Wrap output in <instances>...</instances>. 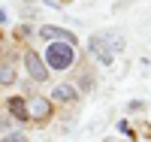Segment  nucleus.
<instances>
[{"label":"nucleus","mask_w":151,"mask_h":142,"mask_svg":"<svg viewBox=\"0 0 151 142\" xmlns=\"http://www.w3.org/2000/svg\"><path fill=\"white\" fill-rule=\"evenodd\" d=\"M0 142H24V136H21V133H6Z\"/></svg>","instance_id":"9"},{"label":"nucleus","mask_w":151,"mask_h":142,"mask_svg":"<svg viewBox=\"0 0 151 142\" xmlns=\"http://www.w3.org/2000/svg\"><path fill=\"white\" fill-rule=\"evenodd\" d=\"M88 51L103 63V67H109L112 61H115L118 51H124V36L118 33H100V36H91L88 40Z\"/></svg>","instance_id":"1"},{"label":"nucleus","mask_w":151,"mask_h":142,"mask_svg":"<svg viewBox=\"0 0 151 142\" xmlns=\"http://www.w3.org/2000/svg\"><path fill=\"white\" fill-rule=\"evenodd\" d=\"M118 130H121V133H127V136L133 133V130H130V124H127V121H118Z\"/></svg>","instance_id":"10"},{"label":"nucleus","mask_w":151,"mask_h":142,"mask_svg":"<svg viewBox=\"0 0 151 142\" xmlns=\"http://www.w3.org/2000/svg\"><path fill=\"white\" fill-rule=\"evenodd\" d=\"M40 36L42 40H52V43H64V45H76V36L64 27H52V24H45V27H40Z\"/></svg>","instance_id":"5"},{"label":"nucleus","mask_w":151,"mask_h":142,"mask_svg":"<svg viewBox=\"0 0 151 142\" xmlns=\"http://www.w3.org/2000/svg\"><path fill=\"white\" fill-rule=\"evenodd\" d=\"M48 115H52V103H48L45 97H30V100H27V118L45 121Z\"/></svg>","instance_id":"4"},{"label":"nucleus","mask_w":151,"mask_h":142,"mask_svg":"<svg viewBox=\"0 0 151 142\" xmlns=\"http://www.w3.org/2000/svg\"><path fill=\"white\" fill-rule=\"evenodd\" d=\"M9 112H12L15 121H27V103H24L21 97H12L9 100Z\"/></svg>","instance_id":"6"},{"label":"nucleus","mask_w":151,"mask_h":142,"mask_svg":"<svg viewBox=\"0 0 151 142\" xmlns=\"http://www.w3.org/2000/svg\"><path fill=\"white\" fill-rule=\"evenodd\" d=\"M55 100H76L73 85H58V88H55Z\"/></svg>","instance_id":"8"},{"label":"nucleus","mask_w":151,"mask_h":142,"mask_svg":"<svg viewBox=\"0 0 151 142\" xmlns=\"http://www.w3.org/2000/svg\"><path fill=\"white\" fill-rule=\"evenodd\" d=\"M45 63L52 70H67L76 63V45H64V43H48L45 48Z\"/></svg>","instance_id":"2"},{"label":"nucleus","mask_w":151,"mask_h":142,"mask_svg":"<svg viewBox=\"0 0 151 142\" xmlns=\"http://www.w3.org/2000/svg\"><path fill=\"white\" fill-rule=\"evenodd\" d=\"M15 82V70L12 63H0V85H12Z\"/></svg>","instance_id":"7"},{"label":"nucleus","mask_w":151,"mask_h":142,"mask_svg":"<svg viewBox=\"0 0 151 142\" xmlns=\"http://www.w3.org/2000/svg\"><path fill=\"white\" fill-rule=\"evenodd\" d=\"M6 21V9H0V24H3Z\"/></svg>","instance_id":"11"},{"label":"nucleus","mask_w":151,"mask_h":142,"mask_svg":"<svg viewBox=\"0 0 151 142\" xmlns=\"http://www.w3.org/2000/svg\"><path fill=\"white\" fill-rule=\"evenodd\" d=\"M24 63H27L30 79H36V82H45L48 79V67L42 63V58L36 55V51H24Z\"/></svg>","instance_id":"3"}]
</instances>
